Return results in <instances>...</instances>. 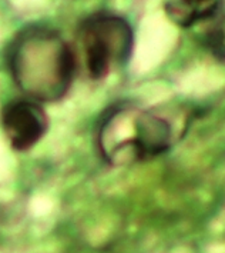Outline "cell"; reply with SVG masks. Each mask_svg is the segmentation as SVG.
I'll list each match as a JSON object with an SVG mask.
<instances>
[{
    "label": "cell",
    "instance_id": "1",
    "mask_svg": "<svg viewBox=\"0 0 225 253\" xmlns=\"http://www.w3.org/2000/svg\"><path fill=\"white\" fill-rule=\"evenodd\" d=\"M7 63L19 90L43 103L64 99L77 66L74 50L62 35L37 25L25 27L14 36Z\"/></svg>",
    "mask_w": 225,
    "mask_h": 253
},
{
    "label": "cell",
    "instance_id": "2",
    "mask_svg": "<svg viewBox=\"0 0 225 253\" xmlns=\"http://www.w3.org/2000/svg\"><path fill=\"white\" fill-rule=\"evenodd\" d=\"M174 140L170 120L151 109L130 103L110 107L97 130L98 152L113 168L154 159L168 152Z\"/></svg>",
    "mask_w": 225,
    "mask_h": 253
},
{
    "label": "cell",
    "instance_id": "3",
    "mask_svg": "<svg viewBox=\"0 0 225 253\" xmlns=\"http://www.w3.org/2000/svg\"><path fill=\"white\" fill-rule=\"evenodd\" d=\"M80 63L89 79L98 82L124 67L134 49V32L123 16L97 12L77 29Z\"/></svg>",
    "mask_w": 225,
    "mask_h": 253
},
{
    "label": "cell",
    "instance_id": "4",
    "mask_svg": "<svg viewBox=\"0 0 225 253\" xmlns=\"http://www.w3.org/2000/svg\"><path fill=\"white\" fill-rule=\"evenodd\" d=\"M4 136L14 152H27L36 146L49 130V116L33 99H13L0 113Z\"/></svg>",
    "mask_w": 225,
    "mask_h": 253
},
{
    "label": "cell",
    "instance_id": "5",
    "mask_svg": "<svg viewBox=\"0 0 225 253\" xmlns=\"http://www.w3.org/2000/svg\"><path fill=\"white\" fill-rule=\"evenodd\" d=\"M164 9L174 25L190 29L224 16V0H167Z\"/></svg>",
    "mask_w": 225,
    "mask_h": 253
},
{
    "label": "cell",
    "instance_id": "6",
    "mask_svg": "<svg viewBox=\"0 0 225 253\" xmlns=\"http://www.w3.org/2000/svg\"><path fill=\"white\" fill-rule=\"evenodd\" d=\"M211 23V27L205 32L204 43L212 56L224 63V16H220Z\"/></svg>",
    "mask_w": 225,
    "mask_h": 253
}]
</instances>
